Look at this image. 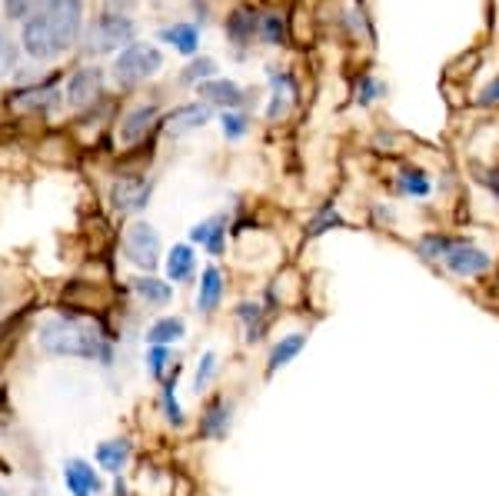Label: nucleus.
<instances>
[{"label":"nucleus","mask_w":499,"mask_h":496,"mask_svg":"<svg viewBox=\"0 0 499 496\" xmlns=\"http://www.w3.org/2000/svg\"><path fill=\"white\" fill-rule=\"evenodd\" d=\"M84 27H87V0H50L44 11H37L17 27L23 60L54 67L80 47Z\"/></svg>","instance_id":"obj_1"},{"label":"nucleus","mask_w":499,"mask_h":496,"mask_svg":"<svg viewBox=\"0 0 499 496\" xmlns=\"http://www.w3.org/2000/svg\"><path fill=\"white\" fill-rule=\"evenodd\" d=\"M37 347L44 356L57 360H87V364L113 366L117 347L110 333L90 313H50L37 327Z\"/></svg>","instance_id":"obj_2"},{"label":"nucleus","mask_w":499,"mask_h":496,"mask_svg":"<svg viewBox=\"0 0 499 496\" xmlns=\"http://www.w3.org/2000/svg\"><path fill=\"white\" fill-rule=\"evenodd\" d=\"M137 21L133 14H117V11H104L100 7L97 17H87V27H84V37H80V57L84 60H104V57H113L120 47H127L137 41Z\"/></svg>","instance_id":"obj_3"},{"label":"nucleus","mask_w":499,"mask_h":496,"mask_svg":"<svg viewBox=\"0 0 499 496\" xmlns=\"http://www.w3.org/2000/svg\"><path fill=\"white\" fill-rule=\"evenodd\" d=\"M163 70V50L150 41H133V44L120 47L117 54L110 57V74L107 80L113 84L117 94H133L143 84H150Z\"/></svg>","instance_id":"obj_4"},{"label":"nucleus","mask_w":499,"mask_h":496,"mask_svg":"<svg viewBox=\"0 0 499 496\" xmlns=\"http://www.w3.org/2000/svg\"><path fill=\"white\" fill-rule=\"evenodd\" d=\"M64 70H47L41 80L11 87L4 94V107L14 117H50L64 107Z\"/></svg>","instance_id":"obj_5"},{"label":"nucleus","mask_w":499,"mask_h":496,"mask_svg":"<svg viewBox=\"0 0 499 496\" xmlns=\"http://www.w3.org/2000/svg\"><path fill=\"white\" fill-rule=\"evenodd\" d=\"M107 70L97 60H84L64 77V107L77 117H87L107 104Z\"/></svg>","instance_id":"obj_6"},{"label":"nucleus","mask_w":499,"mask_h":496,"mask_svg":"<svg viewBox=\"0 0 499 496\" xmlns=\"http://www.w3.org/2000/svg\"><path fill=\"white\" fill-rule=\"evenodd\" d=\"M120 250L123 260L137 270V274H157L160 270V254H163V233L143 217H131L120 237Z\"/></svg>","instance_id":"obj_7"},{"label":"nucleus","mask_w":499,"mask_h":496,"mask_svg":"<svg viewBox=\"0 0 499 496\" xmlns=\"http://www.w3.org/2000/svg\"><path fill=\"white\" fill-rule=\"evenodd\" d=\"M153 190H157V176L141 174V170H127V174H117L110 180L107 187V203L117 217H137L143 210L150 207Z\"/></svg>","instance_id":"obj_8"},{"label":"nucleus","mask_w":499,"mask_h":496,"mask_svg":"<svg viewBox=\"0 0 499 496\" xmlns=\"http://www.w3.org/2000/svg\"><path fill=\"white\" fill-rule=\"evenodd\" d=\"M160 100H137L131 104L127 111L120 113V123H117V140L120 147H137L150 144L153 137H157V127H160Z\"/></svg>","instance_id":"obj_9"},{"label":"nucleus","mask_w":499,"mask_h":496,"mask_svg":"<svg viewBox=\"0 0 499 496\" xmlns=\"http://www.w3.org/2000/svg\"><path fill=\"white\" fill-rule=\"evenodd\" d=\"M267 90H270L267 107H263L267 123L286 121V117L296 111V100H300V90H296V74L290 70V67L267 64Z\"/></svg>","instance_id":"obj_10"},{"label":"nucleus","mask_w":499,"mask_h":496,"mask_svg":"<svg viewBox=\"0 0 499 496\" xmlns=\"http://www.w3.org/2000/svg\"><path fill=\"white\" fill-rule=\"evenodd\" d=\"M213 121V111L206 107L204 100H184L160 117V127H157V137L163 140H184L190 133L204 131L206 123Z\"/></svg>","instance_id":"obj_11"},{"label":"nucleus","mask_w":499,"mask_h":496,"mask_svg":"<svg viewBox=\"0 0 499 496\" xmlns=\"http://www.w3.org/2000/svg\"><path fill=\"white\" fill-rule=\"evenodd\" d=\"M223 37H227V44L233 47V57L243 60L250 47L260 41V7H253V4H237V7L227 14V21H223Z\"/></svg>","instance_id":"obj_12"},{"label":"nucleus","mask_w":499,"mask_h":496,"mask_svg":"<svg viewBox=\"0 0 499 496\" xmlns=\"http://www.w3.org/2000/svg\"><path fill=\"white\" fill-rule=\"evenodd\" d=\"M196 100H204L210 111H250L253 107V94L247 87H240L237 80L230 77H210L196 87Z\"/></svg>","instance_id":"obj_13"},{"label":"nucleus","mask_w":499,"mask_h":496,"mask_svg":"<svg viewBox=\"0 0 499 496\" xmlns=\"http://www.w3.org/2000/svg\"><path fill=\"white\" fill-rule=\"evenodd\" d=\"M440 264L446 266V274H453V276H479L493 266V257H489L486 250L473 247L469 240H463V237H449V247H446V254L440 257Z\"/></svg>","instance_id":"obj_14"},{"label":"nucleus","mask_w":499,"mask_h":496,"mask_svg":"<svg viewBox=\"0 0 499 496\" xmlns=\"http://www.w3.org/2000/svg\"><path fill=\"white\" fill-rule=\"evenodd\" d=\"M157 44L174 47L184 60H190V57L200 54V44H204V27H200L196 21L163 23V27H157Z\"/></svg>","instance_id":"obj_15"},{"label":"nucleus","mask_w":499,"mask_h":496,"mask_svg":"<svg viewBox=\"0 0 499 496\" xmlns=\"http://www.w3.org/2000/svg\"><path fill=\"white\" fill-rule=\"evenodd\" d=\"M227 230H230V213L220 210V213H210L200 223H194L190 233H186V240L194 243V247H204L210 257H223V250H227Z\"/></svg>","instance_id":"obj_16"},{"label":"nucleus","mask_w":499,"mask_h":496,"mask_svg":"<svg viewBox=\"0 0 499 496\" xmlns=\"http://www.w3.org/2000/svg\"><path fill=\"white\" fill-rule=\"evenodd\" d=\"M131 293L141 300L143 307H153V310H163L174 303V284H170V280H160L157 274H133Z\"/></svg>","instance_id":"obj_17"},{"label":"nucleus","mask_w":499,"mask_h":496,"mask_svg":"<svg viewBox=\"0 0 499 496\" xmlns=\"http://www.w3.org/2000/svg\"><path fill=\"white\" fill-rule=\"evenodd\" d=\"M64 486L70 496L104 493V480H100V473L87 464V460H80V456H74V460H67L64 464Z\"/></svg>","instance_id":"obj_18"},{"label":"nucleus","mask_w":499,"mask_h":496,"mask_svg":"<svg viewBox=\"0 0 499 496\" xmlns=\"http://www.w3.org/2000/svg\"><path fill=\"white\" fill-rule=\"evenodd\" d=\"M196 266H200V260H196L194 243L190 240L174 243V247L167 250V260H163V274H167L170 284H190L196 276Z\"/></svg>","instance_id":"obj_19"},{"label":"nucleus","mask_w":499,"mask_h":496,"mask_svg":"<svg viewBox=\"0 0 499 496\" xmlns=\"http://www.w3.org/2000/svg\"><path fill=\"white\" fill-rule=\"evenodd\" d=\"M223 290H227V280H223V270L220 266H204L200 274V293H196V310L200 317H213L223 303Z\"/></svg>","instance_id":"obj_20"},{"label":"nucleus","mask_w":499,"mask_h":496,"mask_svg":"<svg viewBox=\"0 0 499 496\" xmlns=\"http://www.w3.org/2000/svg\"><path fill=\"white\" fill-rule=\"evenodd\" d=\"M233 427V403L227 397H217L213 403H206L204 419H200V437L206 440H223Z\"/></svg>","instance_id":"obj_21"},{"label":"nucleus","mask_w":499,"mask_h":496,"mask_svg":"<svg viewBox=\"0 0 499 496\" xmlns=\"http://www.w3.org/2000/svg\"><path fill=\"white\" fill-rule=\"evenodd\" d=\"M131 453H133V443L127 440V437H113V440L97 443L94 460H97L100 470H107V473H120L123 466L131 464Z\"/></svg>","instance_id":"obj_22"},{"label":"nucleus","mask_w":499,"mask_h":496,"mask_svg":"<svg viewBox=\"0 0 499 496\" xmlns=\"http://www.w3.org/2000/svg\"><path fill=\"white\" fill-rule=\"evenodd\" d=\"M396 194L400 197H410V200H426L433 194V176L426 174L423 167H400L396 174Z\"/></svg>","instance_id":"obj_23"},{"label":"nucleus","mask_w":499,"mask_h":496,"mask_svg":"<svg viewBox=\"0 0 499 496\" xmlns=\"http://www.w3.org/2000/svg\"><path fill=\"white\" fill-rule=\"evenodd\" d=\"M21 60H23L21 37L11 31V23L4 21L0 23V84L14 77V70L21 67Z\"/></svg>","instance_id":"obj_24"},{"label":"nucleus","mask_w":499,"mask_h":496,"mask_svg":"<svg viewBox=\"0 0 499 496\" xmlns=\"http://www.w3.org/2000/svg\"><path fill=\"white\" fill-rule=\"evenodd\" d=\"M306 347V333H286L283 340H277L267 353V376L277 374L280 366H286L290 360H296Z\"/></svg>","instance_id":"obj_25"},{"label":"nucleus","mask_w":499,"mask_h":496,"mask_svg":"<svg viewBox=\"0 0 499 496\" xmlns=\"http://www.w3.org/2000/svg\"><path fill=\"white\" fill-rule=\"evenodd\" d=\"M186 337V323L180 317H160V320H153L143 333V340L147 347H174Z\"/></svg>","instance_id":"obj_26"},{"label":"nucleus","mask_w":499,"mask_h":496,"mask_svg":"<svg viewBox=\"0 0 499 496\" xmlns=\"http://www.w3.org/2000/svg\"><path fill=\"white\" fill-rule=\"evenodd\" d=\"M217 77V60L206 54H196L190 57V60H184V67H180V74H177V87H200L204 80Z\"/></svg>","instance_id":"obj_27"},{"label":"nucleus","mask_w":499,"mask_h":496,"mask_svg":"<svg viewBox=\"0 0 499 496\" xmlns=\"http://www.w3.org/2000/svg\"><path fill=\"white\" fill-rule=\"evenodd\" d=\"M237 320L247 333V343H260L263 333H267V313L257 300H240L237 303Z\"/></svg>","instance_id":"obj_28"},{"label":"nucleus","mask_w":499,"mask_h":496,"mask_svg":"<svg viewBox=\"0 0 499 496\" xmlns=\"http://www.w3.org/2000/svg\"><path fill=\"white\" fill-rule=\"evenodd\" d=\"M290 27L280 11H260V44L267 47H286Z\"/></svg>","instance_id":"obj_29"},{"label":"nucleus","mask_w":499,"mask_h":496,"mask_svg":"<svg viewBox=\"0 0 499 496\" xmlns=\"http://www.w3.org/2000/svg\"><path fill=\"white\" fill-rule=\"evenodd\" d=\"M160 413L167 417V423L174 427V430H180L186 423L184 410H180V403H177V370H170V374L163 376V386H160Z\"/></svg>","instance_id":"obj_30"},{"label":"nucleus","mask_w":499,"mask_h":496,"mask_svg":"<svg viewBox=\"0 0 499 496\" xmlns=\"http://www.w3.org/2000/svg\"><path fill=\"white\" fill-rule=\"evenodd\" d=\"M250 127H253V117L250 111H223L220 113V133L227 144H240L250 137Z\"/></svg>","instance_id":"obj_31"},{"label":"nucleus","mask_w":499,"mask_h":496,"mask_svg":"<svg viewBox=\"0 0 499 496\" xmlns=\"http://www.w3.org/2000/svg\"><path fill=\"white\" fill-rule=\"evenodd\" d=\"M50 0H0V7H4V21L7 23H17L21 27L27 17H33L37 11H44Z\"/></svg>","instance_id":"obj_32"},{"label":"nucleus","mask_w":499,"mask_h":496,"mask_svg":"<svg viewBox=\"0 0 499 496\" xmlns=\"http://www.w3.org/2000/svg\"><path fill=\"white\" fill-rule=\"evenodd\" d=\"M333 227H343V217L337 213V207H333V203H326V207H320L313 213V221L306 223V237H310V240H316V237H323V233L333 230Z\"/></svg>","instance_id":"obj_33"},{"label":"nucleus","mask_w":499,"mask_h":496,"mask_svg":"<svg viewBox=\"0 0 499 496\" xmlns=\"http://www.w3.org/2000/svg\"><path fill=\"white\" fill-rule=\"evenodd\" d=\"M446 247H449V237H443V233H426V237L416 240V257H423L426 264H440Z\"/></svg>","instance_id":"obj_34"},{"label":"nucleus","mask_w":499,"mask_h":496,"mask_svg":"<svg viewBox=\"0 0 499 496\" xmlns=\"http://www.w3.org/2000/svg\"><path fill=\"white\" fill-rule=\"evenodd\" d=\"M217 366H220V356L213 350H206L204 356H200V364H196V376H194V390H196V393H204L206 386L213 383Z\"/></svg>","instance_id":"obj_35"},{"label":"nucleus","mask_w":499,"mask_h":496,"mask_svg":"<svg viewBox=\"0 0 499 496\" xmlns=\"http://www.w3.org/2000/svg\"><path fill=\"white\" fill-rule=\"evenodd\" d=\"M340 31L347 37H369V21L359 7H347V11H340Z\"/></svg>","instance_id":"obj_36"},{"label":"nucleus","mask_w":499,"mask_h":496,"mask_svg":"<svg viewBox=\"0 0 499 496\" xmlns=\"http://www.w3.org/2000/svg\"><path fill=\"white\" fill-rule=\"evenodd\" d=\"M170 360H174V350H170V347H147V374H150L153 380H163V376L170 374V370H167Z\"/></svg>","instance_id":"obj_37"},{"label":"nucleus","mask_w":499,"mask_h":496,"mask_svg":"<svg viewBox=\"0 0 499 496\" xmlns=\"http://www.w3.org/2000/svg\"><path fill=\"white\" fill-rule=\"evenodd\" d=\"M383 94H386V87H383L377 77L363 74V77L357 80V104H359V107H373V104H377Z\"/></svg>","instance_id":"obj_38"},{"label":"nucleus","mask_w":499,"mask_h":496,"mask_svg":"<svg viewBox=\"0 0 499 496\" xmlns=\"http://www.w3.org/2000/svg\"><path fill=\"white\" fill-rule=\"evenodd\" d=\"M476 104H479V107H496V104H499V77H493L486 87L479 90Z\"/></svg>","instance_id":"obj_39"},{"label":"nucleus","mask_w":499,"mask_h":496,"mask_svg":"<svg viewBox=\"0 0 499 496\" xmlns=\"http://www.w3.org/2000/svg\"><path fill=\"white\" fill-rule=\"evenodd\" d=\"M137 0H104V11H117V14H133Z\"/></svg>","instance_id":"obj_40"},{"label":"nucleus","mask_w":499,"mask_h":496,"mask_svg":"<svg viewBox=\"0 0 499 496\" xmlns=\"http://www.w3.org/2000/svg\"><path fill=\"white\" fill-rule=\"evenodd\" d=\"M486 187L493 190V194H496V197H499V170H493V174H486Z\"/></svg>","instance_id":"obj_41"},{"label":"nucleus","mask_w":499,"mask_h":496,"mask_svg":"<svg viewBox=\"0 0 499 496\" xmlns=\"http://www.w3.org/2000/svg\"><path fill=\"white\" fill-rule=\"evenodd\" d=\"M7 300H11V293H7V284H4V280H0V313H4V310H7Z\"/></svg>","instance_id":"obj_42"},{"label":"nucleus","mask_w":499,"mask_h":496,"mask_svg":"<svg viewBox=\"0 0 499 496\" xmlns=\"http://www.w3.org/2000/svg\"><path fill=\"white\" fill-rule=\"evenodd\" d=\"M113 496H127V483H123V480H113Z\"/></svg>","instance_id":"obj_43"},{"label":"nucleus","mask_w":499,"mask_h":496,"mask_svg":"<svg viewBox=\"0 0 499 496\" xmlns=\"http://www.w3.org/2000/svg\"><path fill=\"white\" fill-rule=\"evenodd\" d=\"M31 496H50V490H47L44 483H37V486L31 490Z\"/></svg>","instance_id":"obj_44"},{"label":"nucleus","mask_w":499,"mask_h":496,"mask_svg":"<svg viewBox=\"0 0 499 496\" xmlns=\"http://www.w3.org/2000/svg\"><path fill=\"white\" fill-rule=\"evenodd\" d=\"M0 496H14V493L7 490V486H0Z\"/></svg>","instance_id":"obj_45"}]
</instances>
